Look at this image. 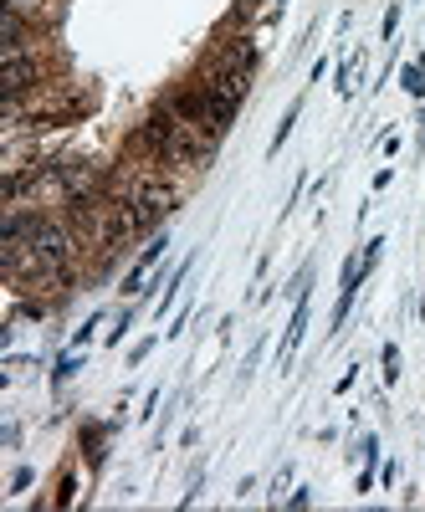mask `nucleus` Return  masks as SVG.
Segmentation results:
<instances>
[{
    "label": "nucleus",
    "instance_id": "nucleus-1",
    "mask_svg": "<svg viewBox=\"0 0 425 512\" xmlns=\"http://www.w3.org/2000/svg\"><path fill=\"white\" fill-rule=\"evenodd\" d=\"M36 77H41V62L26 47H6V77H0V82H6V98H21Z\"/></svg>",
    "mask_w": 425,
    "mask_h": 512
},
{
    "label": "nucleus",
    "instance_id": "nucleus-2",
    "mask_svg": "<svg viewBox=\"0 0 425 512\" xmlns=\"http://www.w3.org/2000/svg\"><path fill=\"white\" fill-rule=\"evenodd\" d=\"M405 88H410V93H425V62L405 67Z\"/></svg>",
    "mask_w": 425,
    "mask_h": 512
},
{
    "label": "nucleus",
    "instance_id": "nucleus-3",
    "mask_svg": "<svg viewBox=\"0 0 425 512\" xmlns=\"http://www.w3.org/2000/svg\"><path fill=\"white\" fill-rule=\"evenodd\" d=\"M6 6H16V11H26V6H36V0H6Z\"/></svg>",
    "mask_w": 425,
    "mask_h": 512
}]
</instances>
